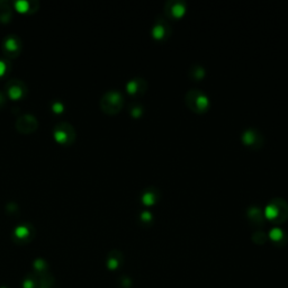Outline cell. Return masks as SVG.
<instances>
[{
    "label": "cell",
    "mask_w": 288,
    "mask_h": 288,
    "mask_svg": "<svg viewBox=\"0 0 288 288\" xmlns=\"http://www.w3.org/2000/svg\"><path fill=\"white\" fill-rule=\"evenodd\" d=\"M185 104L196 114H204L209 109L211 102L207 95L201 89H189L185 95Z\"/></svg>",
    "instance_id": "cell-1"
},
{
    "label": "cell",
    "mask_w": 288,
    "mask_h": 288,
    "mask_svg": "<svg viewBox=\"0 0 288 288\" xmlns=\"http://www.w3.org/2000/svg\"><path fill=\"white\" fill-rule=\"evenodd\" d=\"M265 216L275 224L284 223L288 218V204L284 198H272L267 204Z\"/></svg>",
    "instance_id": "cell-2"
},
{
    "label": "cell",
    "mask_w": 288,
    "mask_h": 288,
    "mask_svg": "<svg viewBox=\"0 0 288 288\" xmlns=\"http://www.w3.org/2000/svg\"><path fill=\"white\" fill-rule=\"evenodd\" d=\"M100 109L107 115L120 113L124 106V97L119 90L106 91L99 101Z\"/></svg>",
    "instance_id": "cell-3"
},
{
    "label": "cell",
    "mask_w": 288,
    "mask_h": 288,
    "mask_svg": "<svg viewBox=\"0 0 288 288\" xmlns=\"http://www.w3.org/2000/svg\"><path fill=\"white\" fill-rule=\"evenodd\" d=\"M53 136L59 144L70 145L77 138L76 130L68 122H60L53 129Z\"/></svg>",
    "instance_id": "cell-4"
},
{
    "label": "cell",
    "mask_w": 288,
    "mask_h": 288,
    "mask_svg": "<svg viewBox=\"0 0 288 288\" xmlns=\"http://www.w3.org/2000/svg\"><path fill=\"white\" fill-rule=\"evenodd\" d=\"M240 138L243 144H246L248 148L252 150L260 149L263 145V136L259 130L255 128H248L243 130Z\"/></svg>",
    "instance_id": "cell-5"
},
{
    "label": "cell",
    "mask_w": 288,
    "mask_h": 288,
    "mask_svg": "<svg viewBox=\"0 0 288 288\" xmlns=\"http://www.w3.org/2000/svg\"><path fill=\"white\" fill-rule=\"evenodd\" d=\"M34 236H35V228L29 223H24L18 225L13 231L12 238L15 243L18 245H26V243L31 242L33 240Z\"/></svg>",
    "instance_id": "cell-6"
},
{
    "label": "cell",
    "mask_w": 288,
    "mask_h": 288,
    "mask_svg": "<svg viewBox=\"0 0 288 288\" xmlns=\"http://www.w3.org/2000/svg\"><path fill=\"white\" fill-rule=\"evenodd\" d=\"M16 130L22 134H31L38 128V121L33 114H23L15 122Z\"/></svg>",
    "instance_id": "cell-7"
},
{
    "label": "cell",
    "mask_w": 288,
    "mask_h": 288,
    "mask_svg": "<svg viewBox=\"0 0 288 288\" xmlns=\"http://www.w3.org/2000/svg\"><path fill=\"white\" fill-rule=\"evenodd\" d=\"M3 52L9 59L17 57L22 52V41L16 35H8L3 41Z\"/></svg>",
    "instance_id": "cell-8"
},
{
    "label": "cell",
    "mask_w": 288,
    "mask_h": 288,
    "mask_svg": "<svg viewBox=\"0 0 288 288\" xmlns=\"http://www.w3.org/2000/svg\"><path fill=\"white\" fill-rule=\"evenodd\" d=\"M151 34H152L154 40L160 42L165 41L171 35V26H170L167 19L160 16L155 19L152 29H151Z\"/></svg>",
    "instance_id": "cell-9"
},
{
    "label": "cell",
    "mask_w": 288,
    "mask_h": 288,
    "mask_svg": "<svg viewBox=\"0 0 288 288\" xmlns=\"http://www.w3.org/2000/svg\"><path fill=\"white\" fill-rule=\"evenodd\" d=\"M5 89H6L7 96L13 100L23 99L27 95L26 84L19 79L9 80L5 86Z\"/></svg>",
    "instance_id": "cell-10"
},
{
    "label": "cell",
    "mask_w": 288,
    "mask_h": 288,
    "mask_svg": "<svg viewBox=\"0 0 288 288\" xmlns=\"http://www.w3.org/2000/svg\"><path fill=\"white\" fill-rule=\"evenodd\" d=\"M164 16L171 19L182 18L186 13V3L183 0H169L163 7Z\"/></svg>",
    "instance_id": "cell-11"
},
{
    "label": "cell",
    "mask_w": 288,
    "mask_h": 288,
    "mask_svg": "<svg viewBox=\"0 0 288 288\" xmlns=\"http://www.w3.org/2000/svg\"><path fill=\"white\" fill-rule=\"evenodd\" d=\"M148 89V82L143 78H133L126 84V90L133 97L143 96Z\"/></svg>",
    "instance_id": "cell-12"
},
{
    "label": "cell",
    "mask_w": 288,
    "mask_h": 288,
    "mask_svg": "<svg viewBox=\"0 0 288 288\" xmlns=\"http://www.w3.org/2000/svg\"><path fill=\"white\" fill-rule=\"evenodd\" d=\"M160 198V192L158 188L155 187H149L144 189V192L141 195V201L145 206H152L159 201Z\"/></svg>",
    "instance_id": "cell-13"
},
{
    "label": "cell",
    "mask_w": 288,
    "mask_h": 288,
    "mask_svg": "<svg viewBox=\"0 0 288 288\" xmlns=\"http://www.w3.org/2000/svg\"><path fill=\"white\" fill-rule=\"evenodd\" d=\"M247 216L250 223L257 224V225L259 226H261L263 224V221H265V214H262V211L258 206L248 207Z\"/></svg>",
    "instance_id": "cell-14"
},
{
    "label": "cell",
    "mask_w": 288,
    "mask_h": 288,
    "mask_svg": "<svg viewBox=\"0 0 288 288\" xmlns=\"http://www.w3.org/2000/svg\"><path fill=\"white\" fill-rule=\"evenodd\" d=\"M15 6L18 12L23 14H33L38 9L37 2H27V0H21V2L15 3Z\"/></svg>",
    "instance_id": "cell-15"
},
{
    "label": "cell",
    "mask_w": 288,
    "mask_h": 288,
    "mask_svg": "<svg viewBox=\"0 0 288 288\" xmlns=\"http://www.w3.org/2000/svg\"><path fill=\"white\" fill-rule=\"evenodd\" d=\"M205 69L204 67L198 65V63H195L192 67H190V69L188 71V75L190 77V79H193L195 81H199L202 80L203 78L205 77Z\"/></svg>",
    "instance_id": "cell-16"
},
{
    "label": "cell",
    "mask_w": 288,
    "mask_h": 288,
    "mask_svg": "<svg viewBox=\"0 0 288 288\" xmlns=\"http://www.w3.org/2000/svg\"><path fill=\"white\" fill-rule=\"evenodd\" d=\"M13 17V12L7 2H0V23H8Z\"/></svg>",
    "instance_id": "cell-17"
},
{
    "label": "cell",
    "mask_w": 288,
    "mask_h": 288,
    "mask_svg": "<svg viewBox=\"0 0 288 288\" xmlns=\"http://www.w3.org/2000/svg\"><path fill=\"white\" fill-rule=\"evenodd\" d=\"M129 113L131 116H133L134 119H139L143 115L144 113V108L143 106L140 104L138 101H133L132 104L129 106Z\"/></svg>",
    "instance_id": "cell-18"
},
{
    "label": "cell",
    "mask_w": 288,
    "mask_h": 288,
    "mask_svg": "<svg viewBox=\"0 0 288 288\" xmlns=\"http://www.w3.org/2000/svg\"><path fill=\"white\" fill-rule=\"evenodd\" d=\"M37 277L35 275L28 276L24 281V288H37Z\"/></svg>",
    "instance_id": "cell-19"
},
{
    "label": "cell",
    "mask_w": 288,
    "mask_h": 288,
    "mask_svg": "<svg viewBox=\"0 0 288 288\" xmlns=\"http://www.w3.org/2000/svg\"><path fill=\"white\" fill-rule=\"evenodd\" d=\"M140 219L143 224H150L151 222H152L153 216H152V214H151V212L143 211L140 214Z\"/></svg>",
    "instance_id": "cell-20"
},
{
    "label": "cell",
    "mask_w": 288,
    "mask_h": 288,
    "mask_svg": "<svg viewBox=\"0 0 288 288\" xmlns=\"http://www.w3.org/2000/svg\"><path fill=\"white\" fill-rule=\"evenodd\" d=\"M52 110L54 111L55 114H60V113H62L63 110H65V106H63L61 101L55 100V101L52 102Z\"/></svg>",
    "instance_id": "cell-21"
},
{
    "label": "cell",
    "mask_w": 288,
    "mask_h": 288,
    "mask_svg": "<svg viewBox=\"0 0 288 288\" xmlns=\"http://www.w3.org/2000/svg\"><path fill=\"white\" fill-rule=\"evenodd\" d=\"M119 265V258H116L114 256V252L110 253V256L108 257V267L109 268H116Z\"/></svg>",
    "instance_id": "cell-22"
},
{
    "label": "cell",
    "mask_w": 288,
    "mask_h": 288,
    "mask_svg": "<svg viewBox=\"0 0 288 288\" xmlns=\"http://www.w3.org/2000/svg\"><path fill=\"white\" fill-rule=\"evenodd\" d=\"M7 69H8L7 62L4 61V60H0V77L4 76L5 73H6Z\"/></svg>",
    "instance_id": "cell-23"
},
{
    "label": "cell",
    "mask_w": 288,
    "mask_h": 288,
    "mask_svg": "<svg viewBox=\"0 0 288 288\" xmlns=\"http://www.w3.org/2000/svg\"><path fill=\"white\" fill-rule=\"evenodd\" d=\"M5 104H6V96L4 95V92L0 91V108H3Z\"/></svg>",
    "instance_id": "cell-24"
},
{
    "label": "cell",
    "mask_w": 288,
    "mask_h": 288,
    "mask_svg": "<svg viewBox=\"0 0 288 288\" xmlns=\"http://www.w3.org/2000/svg\"><path fill=\"white\" fill-rule=\"evenodd\" d=\"M41 288H47V287H43V286H42V287H41Z\"/></svg>",
    "instance_id": "cell-25"
}]
</instances>
